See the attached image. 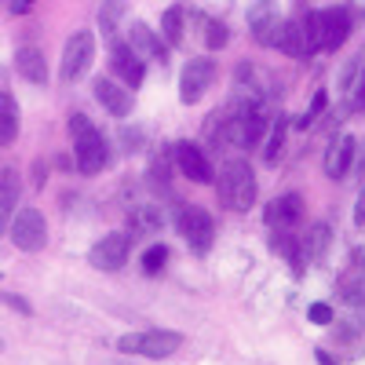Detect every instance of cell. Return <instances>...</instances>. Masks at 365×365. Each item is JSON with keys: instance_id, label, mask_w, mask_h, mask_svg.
Listing matches in <instances>:
<instances>
[{"instance_id": "30", "label": "cell", "mask_w": 365, "mask_h": 365, "mask_svg": "<svg viewBox=\"0 0 365 365\" xmlns=\"http://www.w3.org/2000/svg\"><path fill=\"white\" fill-rule=\"evenodd\" d=\"M307 318H311L314 325H332V318H336V314H332V307H329V303H311Z\"/></svg>"}, {"instance_id": "3", "label": "cell", "mask_w": 365, "mask_h": 365, "mask_svg": "<svg viewBox=\"0 0 365 365\" xmlns=\"http://www.w3.org/2000/svg\"><path fill=\"white\" fill-rule=\"evenodd\" d=\"M182 347L179 332L168 329H150V332H128V336L117 340V351L125 354H139V358H172Z\"/></svg>"}, {"instance_id": "24", "label": "cell", "mask_w": 365, "mask_h": 365, "mask_svg": "<svg viewBox=\"0 0 365 365\" xmlns=\"http://www.w3.org/2000/svg\"><path fill=\"white\" fill-rule=\"evenodd\" d=\"M120 11H125V0H103V8H99V29H103L106 37H113V34H117Z\"/></svg>"}, {"instance_id": "13", "label": "cell", "mask_w": 365, "mask_h": 365, "mask_svg": "<svg viewBox=\"0 0 365 365\" xmlns=\"http://www.w3.org/2000/svg\"><path fill=\"white\" fill-rule=\"evenodd\" d=\"M128 44H132V51H135L139 58H158L161 66L168 63V44H161V37H158L146 22H132V29H128Z\"/></svg>"}, {"instance_id": "14", "label": "cell", "mask_w": 365, "mask_h": 365, "mask_svg": "<svg viewBox=\"0 0 365 365\" xmlns=\"http://www.w3.org/2000/svg\"><path fill=\"white\" fill-rule=\"evenodd\" d=\"M110 63H113V70L120 73V81H125V88H139L143 84V77H146V66H143V58L132 51V44H113V51H110Z\"/></svg>"}, {"instance_id": "19", "label": "cell", "mask_w": 365, "mask_h": 365, "mask_svg": "<svg viewBox=\"0 0 365 365\" xmlns=\"http://www.w3.org/2000/svg\"><path fill=\"white\" fill-rule=\"evenodd\" d=\"M15 135H19V106L8 91H0V146L15 143Z\"/></svg>"}, {"instance_id": "6", "label": "cell", "mask_w": 365, "mask_h": 365, "mask_svg": "<svg viewBox=\"0 0 365 365\" xmlns=\"http://www.w3.org/2000/svg\"><path fill=\"white\" fill-rule=\"evenodd\" d=\"M91 58H96V37L88 34V29H81V34H73L63 48V66H58V77H63L66 84L81 81L88 70H91Z\"/></svg>"}, {"instance_id": "25", "label": "cell", "mask_w": 365, "mask_h": 365, "mask_svg": "<svg viewBox=\"0 0 365 365\" xmlns=\"http://www.w3.org/2000/svg\"><path fill=\"white\" fill-rule=\"evenodd\" d=\"M132 223L139 227V230H146V234H154V230H161V208L158 205H139L135 208V216H132Z\"/></svg>"}, {"instance_id": "21", "label": "cell", "mask_w": 365, "mask_h": 365, "mask_svg": "<svg viewBox=\"0 0 365 365\" xmlns=\"http://www.w3.org/2000/svg\"><path fill=\"white\" fill-rule=\"evenodd\" d=\"M182 19H187V11H182L179 4H172L165 15H161V37L168 48H179L182 44Z\"/></svg>"}, {"instance_id": "17", "label": "cell", "mask_w": 365, "mask_h": 365, "mask_svg": "<svg viewBox=\"0 0 365 365\" xmlns=\"http://www.w3.org/2000/svg\"><path fill=\"white\" fill-rule=\"evenodd\" d=\"M267 44L278 48V51H285L289 58H307V48H303V34H299V22H296V19L274 26V34H270Z\"/></svg>"}, {"instance_id": "33", "label": "cell", "mask_w": 365, "mask_h": 365, "mask_svg": "<svg viewBox=\"0 0 365 365\" xmlns=\"http://www.w3.org/2000/svg\"><path fill=\"white\" fill-rule=\"evenodd\" d=\"M150 175H154L158 182H165V179H168V158H158L154 168H150Z\"/></svg>"}, {"instance_id": "7", "label": "cell", "mask_w": 365, "mask_h": 365, "mask_svg": "<svg viewBox=\"0 0 365 365\" xmlns=\"http://www.w3.org/2000/svg\"><path fill=\"white\" fill-rule=\"evenodd\" d=\"M212 77H216V66H212V58H190L187 66H182V77H179V99L194 106L205 99V91L212 88Z\"/></svg>"}, {"instance_id": "2", "label": "cell", "mask_w": 365, "mask_h": 365, "mask_svg": "<svg viewBox=\"0 0 365 365\" xmlns=\"http://www.w3.org/2000/svg\"><path fill=\"white\" fill-rule=\"evenodd\" d=\"M256 172L249 161H227L216 182V194L230 212H249L256 205Z\"/></svg>"}, {"instance_id": "29", "label": "cell", "mask_w": 365, "mask_h": 365, "mask_svg": "<svg viewBox=\"0 0 365 365\" xmlns=\"http://www.w3.org/2000/svg\"><path fill=\"white\" fill-rule=\"evenodd\" d=\"M329 106V96H325V91H314V103H311V110L307 113H303L299 120H296V128H311L314 125V120L322 117V110Z\"/></svg>"}, {"instance_id": "5", "label": "cell", "mask_w": 365, "mask_h": 365, "mask_svg": "<svg viewBox=\"0 0 365 365\" xmlns=\"http://www.w3.org/2000/svg\"><path fill=\"white\" fill-rule=\"evenodd\" d=\"M175 227H179V234H182V241L197 252V256H205L208 249H212V237H216V223H212V216L205 208H197V205H182L179 208V216H175Z\"/></svg>"}, {"instance_id": "12", "label": "cell", "mask_w": 365, "mask_h": 365, "mask_svg": "<svg viewBox=\"0 0 365 365\" xmlns=\"http://www.w3.org/2000/svg\"><path fill=\"white\" fill-rule=\"evenodd\" d=\"M263 220L274 227V230H289L303 220V197L299 194H285V197H274L263 212Z\"/></svg>"}, {"instance_id": "9", "label": "cell", "mask_w": 365, "mask_h": 365, "mask_svg": "<svg viewBox=\"0 0 365 365\" xmlns=\"http://www.w3.org/2000/svg\"><path fill=\"white\" fill-rule=\"evenodd\" d=\"M318 29H322V51H336L351 37V15L347 8H325L318 11Z\"/></svg>"}, {"instance_id": "28", "label": "cell", "mask_w": 365, "mask_h": 365, "mask_svg": "<svg viewBox=\"0 0 365 365\" xmlns=\"http://www.w3.org/2000/svg\"><path fill=\"white\" fill-rule=\"evenodd\" d=\"M282 146H285V120L278 117V120L270 125V135H267V150H263V158H267V161H278Z\"/></svg>"}, {"instance_id": "26", "label": "cell", "mask_w": 365, "mask_h": 365, "mask_svg": "<svg viewBox=\"0 0 365 365\" xmlns=\"http://www.w3.org/2000/svg\"><path fill=\"white\" fill-rule=\"evenodd\" d=\"M165 263H168V249L161 245H150L146 252H143V274H150V278H154V274H161L165 270Z\"/></svg>"}, {"instance_id": "16", "label": "cell", "mask_w": 365, "mask_h": 365, "mask_svg": "<svg viewBox=\"0 0 365 365\" xmlns=\"http://www.w3.org/2000/svg\"><path fill=\"white\" fill-rule=\"evenodd\" d=\"M278 22L282 19H278V4H274V0H252V8H249V29H252V37L259 44L270 41V34H274V26H278Z\"/></svg>"}, {"instance_id": "34", "label": "cell", "mask_w": 365, "mask_h": 365, "mask_svg": "<svg viewBox=\"0 0 365 365\" xmlns=\"http://www.w3.org/2000/svg\"><path fill=\"white\" fill-rule=\"evenodd\" d=\"M34 4H37V0H8V11H11V15H26Z\"/></svg>"}, {"instance_id": "36", "label": "cell", "mask_w": 365, "mask_h": 365, "mask_svg": "<svg viewBox=\"0 0 365 365\" xmlns=\"http://www.w3.org/2000/svg\"><path fill=\"white\" fill-rule=\"evenodd\" d=\"M318 361H322V365H340V361H336V358H332V354H329V351H322V347H318Z\"/></svg>"}, {"instance_id": "15", "label": "cell", "mask_w": 365, "mask_h": 365, "mask_svg": "<svg viewBox=\"0 0 365 365\" xmlns=\"http://www.w3.org/2000/svg\"><path fill=\"white\" fill-rule=\"evenodd\" d=\"M354 150H358L354 135H340V139H332L329 154H325V175H329V179H344V175L351 172Z\"/></svg>"}, {"instance_id": "31", "label": "cell", "mask_w": 365, "mask_h": 365, "mask_svg": "<svg viewBox=\"0 0 365 365\" xmlns=\"http://www.w3.org/2000/svg\"><path fill=\"white\" fill-rule=\"evenodd\" d=\"M351 91H354V110H361L365 106V70L361 66H358V73L351 81Z\"/></svg>"}, {"instance_id": "11", "label": "cell", "mask_w": 365, "mask_h": 365, "mask_svg": "<svg viewBox=\"0 0 365 365\" xmlns=\"http://www.w3.org/2000/svg\"><path fill=\"white\" fill-rule=\"evenodd\" d=\"M91 91H96V99L103 103V110H110L113 117H128L132 113V91L125 84H117L110 77H99L96 84H91Z\"/></svg>"}, {"instance_id": "38", "label": "cell", "mask_w": 365, "mask_h": 365, "mask_svg": "<svg viewBox=\"0 0 365 365\" xmlns=\"http://www.w3.org/2000/svg\"><path fill=\"white\" fill-rule=\"evenodd\" d=\"M0 351H4V336H0Z\"/></svg>"}, {"instance_id": "22", "label": "cell", "mask_w": 365, "mask_h": 365, "mask_svg": "<svg viewBox=\"0 0 365 365\" xmlns=\"http://www.w3.org/2000/svg\"><path fill=\"white\" fill-rule=\"evenodd\" d=\"M325 245H329V227H325V223H318V227H311V230H307V237L299 241V256L307 259V263H314V259L325 252Z\"/></svg>"}, {"instance_id": "4", "label": "cell", "mask_w": 365, "mask_h": 365, "mask_svg": "<svg viewBox=\"0 0 365 365\" xmlns=\"http://www.w3.org/2000/svg\"><path fill=\"white\" fill-rule=\"evenodd\" d=\"M8 234H11V241H15V249H22V252H41L44 241H48V220H44V212L29 208V205L19 208V212H11Z\"/></svg>"}, {"instance_id": "37", "label": "cell", "mask_w": 365, "mask_h": 365, "mask_svg": "<svg viewBox=\"0 0 365 365\" xmlns=\"http://www.w3.org/2000/svg\"><path fill=\"white\" fill-rule=\"evenodd\" d=\"M354 63H358V66H361V70H365V48H361V55H358V58H354Z\"/></svg>"}, {"instance_id": "18", "label": "cell", "mask_w": 365, "mask_h": 365, "mask_svg": "<svg viewBox=\"0 0 365 365\" xmlns=\"http://www.w3.org/2000/svg\"><path fill=\"white\" fill-rule=\"evenodd\" d=\"M15 70L29 81V84H48V63H44V51L34 44H22L15 51Z\"/></svg>"}, {"instance_id": "10", "label": "cell", "mask_w": 365, "mask_h": 365, "mask_svg": "<svg viewBox=\"0 0 365 365\" xmlns=\"http://www.w3.org/2000/svg\"><path fill=\"white\" fill-rule=\"evenodd\" d=\"M175 165H179L182 175L194 179V182H212V175H216L212 165H208V158H205V150L197 143H190V139L175 143Z\"/></svg>"}, {"instance_id": "1", "label": "cell", "mask_w": 365, "mask_h": 365, "mask_svg": "<svg viewBox=\"0 0 365 365\" xmlns=\"http://www.w3.org/2000/svg\"><path fill=\"white\" fill-rule=\"evenodd\" d=\"M70 139H73V158H77V168L84 175H96L106 168L110 161V150H106V139L103 132L91 125L84 113H70Z\"/></svg>"}, {"instance_id": "27", "label": "cell", "mask_w": 365, "mask_h": 365, "mask_svg": "<svg viewBox=\"0 0 365 365\" xmlns=\"http://www.w3.org/2000/svg\"><path fill=\"white\" fill-rule=\"evenodd\" d=\"M230 41V34H227V26L220 22V19H205V48H212V51H220L223 44Z\"/></svg>"}, {"instance_id": "20", "label": "cell", "mask_w": 365, "mask_h": 365, "mask_svg": "<svg viewBox=\"0 0 365 365\" xmlns=\"http://www.w3.org/2000/svg\"><path fill=\"white\" fill-rule=\"evenodd\" d=\"M15 201H19V179H15V172H4V175H0V234L8 230Z\"/></svg>"}, {"instance_id": "8", "label": "cell", "mask_w": 365, "mask_h": 365, "mask_svg": "<svg viewBox=\"0 0 365 365\" xmlns=\"http://www.w3.org/2000/svg\"><path fill=\"white\" fill-rule=\"evenodd\" d=\"M128 245H132V237L128 234H106L103 241H96L88 252V263L96 267V270H120L128 263Z\"/></svg>"}, {"instance_id": "23", "label": "cell", "mask_w": 365, "mask_h": 365, "mask_svg": "<svg viewBox=\"0 0 365 365\" xmlns=\"http://www.w3.org/2000/svg\"><path fill=\"white\" fill-rule=\"evenodd\" d=\"M299 34H303V48H307V58L314 51H322V29H318V11H307V15H299Z\"/></svg>"}, {"instance_id": "35", "label": "cell", "mask_w": 365, "mask_h": 365, "mask_svg": "<svg viewBox=\"0 0 365 365\" xmlns=\"http://www.w3.org/2000/svg\"><path fill=\"white\" fill-rule=\"evenodd\" d=\"M354 223H358V227H365V187H361L358 205H354Z\"/></svg>"}, {"instance_id": "32", "label": "cell", "mask_w": 365, "mask_h": 365, "mask_svg": "<svg viewBox=\"0 0 365 365\" xmlns=\"http://www.w3.org/2000/svg\"><path fill=\"white\" fill-rule=\"evenodd\" d=\"M0 299L8 303V307H15V311H22V314H34V307H29V303L22 299V296H11V292H0Z\"/></svg>"}]
</instances>
